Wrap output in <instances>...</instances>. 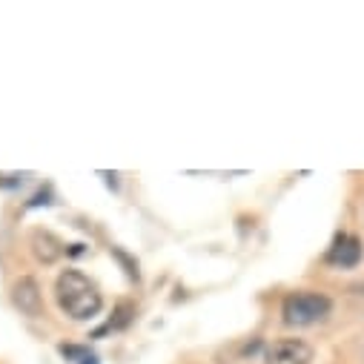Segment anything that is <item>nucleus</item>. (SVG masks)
<instances>
[{
  "instance_id": "f03ea898",
  "label": "nucleus",
  "mask_w": 364,
  "mask_h": 364,
  "mask_svg": "<svg viewBox=\"0 0 364 364\" xmlns=\"http://www.w3.org/2000/svg\"><path fill=\"white\" fill-rule=\"evenodd\" d=\"M330 310H333V301L324 293L304 290V293H293V296L284 299L282 318L290 327H313V324L324 321L330 316Z\"/></svg>"
},
{
  "instance_id": "423d86ee",
  "label": "nucleus",
  "mask_w": 364,
  "mask_h": 364,
  "mask_svg": "<svg viewBox=\"0 0 364 364\" xmlns=\"http://www.w3.org/2000/svg\"><path fill=\"white\" fill-rule=\"evenodd\" d=\"M60 355L72 364H98V355L89 347H77V344H60Z\"/></svg>"
},
{
  "instance_id": "20e7f679",
  "label": "nucleus",
  "mask_w": 364,
  "mask_h": 364,
  "mask_svg": "<svg viewBox=\"0 0 364 364\" xmlns=\"http://www.w3.org/2000/svg\"><path fill=\"white\" fill-rule=\"evenodd\" d=\"M361 255H364L361 241H358L355 235H350V232H338V235L333 238V244H330V250H327L324 258H327V264H333V267L353 269V267H358Z\"/></svg>"
},
{
  "instance_id": "f257e3e1",
  "label": "nucleus",
  "mask_w": 364,
  "mask_h": 364,
  "mask_svg": "<svg viewBox=\"0 0 364 364\" xmlns=\"http://www.w3.org/2000/svg\"><path fill=\"white\" fill-rule=\"evenodd\" d=\"M55 299H58V307L72 321H89V318H95L104 307V296H101L98 284L77 269H66L58 276Z\"/></svg>"
},
{
  "instance_id": "7ed1b4c3",
  "label": "nucleus",
  "mask_w": 364,
  "mask_h": 364,
  "mask_svg": "<svg viewBox=\"0 0 364 364\" xmlns=\"http://www.w3.org/2000/svg\"><path fill=\"white\" fill-rule=\"evenodd\" d=\"M313 347L301 338H276L264 347V364H313Z\"/></svg>"
},
{
  "instance_id": "39448f33",
  "label": "nucleus",
  "mask_w": 364,
  "mask_h": 364,
  "mask_svg": "<svg viewBox=\"0 0 364 364\" xmlns=\"http://www.w3.org/2000/svg\"><path fill=\"white\" fill-rule=\"evenodd\" d=\"M12 301H15V307H18L21 313H26V316H41V304H43V299H41V287H38V282L29 279V276H23V279L12 287Z\"/></svg>"
}]
</instances>
